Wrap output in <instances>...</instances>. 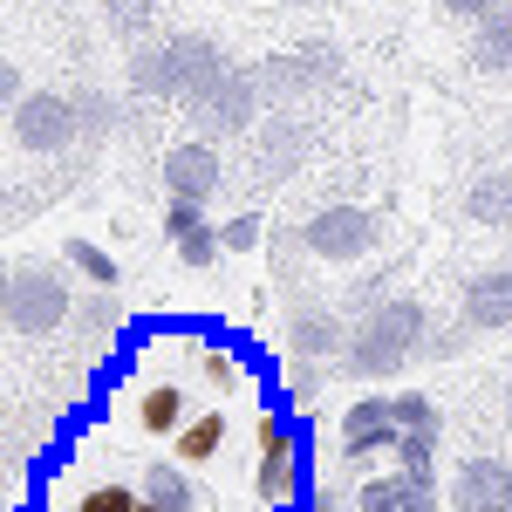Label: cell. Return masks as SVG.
<instances>
[{
    "instance_id": "obj_1",
    "label": "cell",
    "mask_w": 512,
    "mask_h": 512,
    "mask_svg": "<svg viewBox=\"0 0 512 512\" xmlns=\"http://www.w3.org/2000/svg\"><path fill=\"white\" fill-rule=\"evenodd\" d=\"M424 335H431V308H424L417 294H390V301H376L369 315H355L342 369L362 376V383L396 376V369H410V355H424Z\"/></svg>"
},
{
    "instance_id": "obj_2",
    "label": "cell",
    "mask_w": 512,
    "mask_h": 512,
    "mask_svg": "<svg viewBox=\"0 0 512 512\" xmlns=\"http://www.w3.org/2000/svg\"><path fill=\"white\" fill-rule=\"evenodd\" d=\"M76 308V287L62 267H48V260H7V280H0V315L14 335H55L62 321Z\"/></svg>"
},
{
    "instance_id": "obj_3",
    "label": "cell",
    "mask_w": 512,
    "mask_h": 512,
    "mask_svg": "<svg viewBox=\"0 0 512 512\" xmlns=\"http://www.w3.org/2000/svg\"><path fill=\"white\" fill-rule=\"evenodd\" d=\"M178 110L205 130V137H253V123H260V82L253 69H219V76H205L198 89L178 96Z\"/></svg>"
},
{
    "instance_id": "obj_4",
    "label": "cell",
    "mask_w": 512,
    "mask_h": 512,
    "mask_svg": "<svg viewBox=\"0 0 512 512\" xmlns=\"http://www.w3.org/2000/svg\"><path fill=\"white\" fill-rule=\"evenodd\" d=\"M7 144L21 151V158H62V151H76V103H69V89H28L14 110H7Z\"/></svg>"
},
{
    "instance_id": "obj_5",
    "label": "cell",
    "mask_w": 512,
    "mask_h": 512,
    "mask_svg": "<svg viewBox=\"0 0 512 512\" xmlns=\"http://www.w3.org/2000/svg\"><path fill=\"white\" fill-rule=\"evenodd\" d=\"M342 76V55L328 41H308V48H280L267 62H253V82H260V103H301Z\"/></svg>"
},
{
    "instance_id": "obj_6",
    "label": "cell",
    "mask_w": 512,
    "mask_h": 512,
    "mask_svg": "<svg viewBox=\"0 0 512 512\" xmlns=\"http://www.w3.org/2000/svg\"><path fill=\"white\" fill-rule=\"evenodd\" d=\"M376 239H383V219H376L369 205H321L315 219L301 226V246H308L315 260H335V267L376 253Z\"/></svg>"
},
{
    "instance_id": "obj_7",
    "label": "cell",
    "mask_w": 512,
    "mask_h": 512,
    "mask_svg": "<svg viewBox=\"0 0 512 512\" xmlns=\"http://www.w3.org/2000/svg\"><path fill=\"white\" fill-rule=\"evenodd\" d=\"M158 178H164V198H178V205H205V198L226 185V158H219L212 137H185V144L164 151Z\"/></svg>"
},
{
    "instance_id": "obj_8",
    "label": "cell",
    "mask_w": 512,
    "mask_h": 512,
    "mask_svg": "<svg viewBox=\"0 0 512 512\" xmlns=\"http://www.w3.org/2000/svg\"><path fill=\"white\" fill-rule=\"evenodd\" d=\"M444 512H512V465L492 451L458 458V472L444 485Z\"/></svg>"
},
{
    "instance_id": "obj_9",
    "label": "cell",
    "mask_w": 512,
    "mask_h": 512,
    "mask_svg": "<svg viewBox=\"0 0 512 512\" xmlns=\"http://www.w3.org/2000/svg\"><path fill=\"white\" fill-rule=\"evenodd\" d=\"M315 151V130L301 117H274V123H260L253 130V144H246V178L253 185H280L294 164Z\"/></svg>"
},
{
    "instance_id": "obj_10",
    "label": "cell",
    "mask_w": 512,
    "mask_h": 512,
    "mask_svg": "<svg viewBox=\"0 0 512 512\" xmlns=\"http://www.w3.org/2000/svg\"><path fill=\"white\" fill-rule=\"evenodd\" d=\"M253 492L267 506H294L301 499V444L280 417H260V472H253Z\"/></svg>"
},
{
    "instance_id": "obj_11",
    "label": "cell",
    "mask_w": 512,
    "mask_h": 512,
    "mask_svg": "<svg viewBox=\"0 0 512 512\" xmlns=\"http://www.w3.org/2000/svg\"><path fill=\"white\" fill-rule=\"evenodd\" d=\"M396 410L390 396H362V403H349V417H342V458L349 465H369L376 451H396Z\"/></svg>"
},
{
    "instance_id": "obj_12",
    "label": "cell",
    "mask_w": 512,
    "mask_h": 512,
    "mask_svg": "<svg viewBox=\"0 0 512 512\" xmlns=\"http://www.w3.org/2000/svg\"><path fill=\"white\" fill-rule=\"evenodd\" d=\"M465 328L472 335H499V328H512V260L506 267H478L472 280H465Z\"/></svg>"
},
{
    "instance_id": "obj_13",
    "label": "cell",
    "mask_w": 512,
    "mask_h": 512,
    "mask_svg": "<svg viewBox=\"0 0 512 512\" xmlns=\"http://www.w3.org/2000/svg\"><path fill=\"white\" fill-rule=\"evenodd\" d=\"M335 349H349V328L328 315V308H301V315L287 321V355H294L301 369H321V362H335Z\"/></svg>"
},
{
    "instance_id": "obj_14",
    "label": "cell",
    "mask_w": 512,
    "mask_h": 512,
    "mask_svg": "<svg viewBox=\"0 0 512 512\" xmlns=\"http://www.w3.org/2000/svg\"><path fill=\"white\" fill-rule=\"evenodd\" d=\"M164 48H171L178 96H185V89H198L205 76H219V69H226V48H219L212 35H198V28H185V35H164Z\"/></svg>"
},
{
    "instance_id": "obj_15",
    "label": "cell",
    "mask_w": 512,
    "mask_h": 512,
    "mask_svg": "<svg viewBox=\"0 0 512 512\" xmlns=\"http://www.w3.org/2000/svg\"><path fill=\"white\" fill-rule=\"evenodd\" d=\"M130 96H137V103H178V76H171L164 35L144 41V48H130Z\"/></svg>"
},
{
    "instance_id": "obj_16",
    "label": "cell",
    "mask_w": 512,
    "mask_h": 512,
    "mask_svg": "<svg viewBox=\"0 0 512 512\" xmlns=\"http://www.w3.org/2000/svg\"><path fill=\"white\" fill-rule=\"evenodd\" d=\"M69 103H76V137H82L76 151H103V144L117 137V96L96 89V82H76Z\"/></svg>"
},
{
    "instance_id": "obj_17",
    "label": "cell",
    "mask_w": 512,
    "mask_h": 512,
    "mask_svg": "<svg viewBox=\"0 0 512 512\" xmlns=\"http://www.w3.org/2000/svg\"><path fill=\"white\" fill-rule=\"evenodd\" d=\"M137 492H144L151 512H198V492H192V478H185L178 458H151L144 478H137Z\"/></svg>"
},
{
    "instance_id": "obj_18",
    "label": "cell",
    "mask_w": 512,
    "mask_h": 512,
    "mask_svg": "<svg viewBox=\"0 0 512 512\" xmlns=\"http://www.w3.org/2000/svg\"><path fill=\"white\" fill-rule=\"evenodd\" d=\"M465 219L472 226H512V171H478L465 185Z\"/></svg>"
},
{
    "instance_id": "obj_19",
    "label": "cell",
    "mask_w": 512,
    "mask_h": 512,
    "mask_svg": "<svg viewBox=\"0 0 512 512\" xmlns=\"http://www.w3.org/2000/svg\"><path fill=\"white\" fill-rule=\"evenodd\" d=\"M219 444H226V410H192L185 431L171 437V458H178V465H212Z\"/></svg>"
},
{
    "instance_id": "obj_20",
    "label": "cell",
    "mask_w": 512,
    "mask_h": 512,
    "mask_svg": "<svg viewBox=\"0 0 512 512\" xmlns=\"http://www.w3.org/2000/svg\"><path fill=\"white\" fill-rule=\"evenodd\" d=\"M465 55H472L478 76H506V69H512V7H499L492 21H478Z\"/></svg>"
},
{
    "instance_id": "obj_21",
    "label": "cell",
    "mask_w": 512,
    "mask_h": 512,
    "mask_svg": "<svg viewBox=\"0 0 512 512\" xmlns=\"http://www.w3.org/2000/svg\"><path fill=\"white\" fill-rule=\"evenodd\" d=\"M185 417H192V410H185V390H178V383H151V390H137V424H144L151 437H178V431H185Z\"/></svg>"
},
{
    "instance_id": "obj_22",
    "label": "cell",
    "mask_w": 512,
    "mask_h": 512,
    "mask_svg": "<svg viewBox=\"0 0 512 512\" xmlns=\"http://www.w3.org/2000/svg\"><path fill=\"white\" fill-rule=\"evenodd\" d=\"M103 14H110V28H117L130 48H144V35L158 28V0H103Z\"/></svg>"
},
{
    "instance_id": "obj_23",
    "label": "cell",
    "mask_w": 512,
    "mask_h": 512,
    "mask_svg": "<svg viewBox=\"0 0 512 512\" xmlns=\"http://www.w3.org/2000/svg\"><path fill=\"white\" fill-rule=\"evenodd\" d=\"M390 410H396V431H417V437H437V403L424 390H403V396H390Z\"/></svg>"
},
{
    "instance_id": "obj_24",
    "label": "cell",
    "mask_w": 512,
    "mask_h": 512,
    "mask_svg": "<svg viewBox=\"0 0 512 512\" xmlns=\"http://www.w3.org/2000/svg\"><path fill=\"white\" fill-rule=\"evenodd\" d=\"M355 512H403V472H369L355 492Z\"/></svg>"
},
{
    "instance_id": "obj_25",
    "label": "cell",
    "mask_w": 512,
    "mask_h": 512,
    "mask_svg": "<svg viewBox=\"0 0 512 512\" xmlns=\"http://www.w3.org/2000/svg\"><path fill=\"white\" fill-rule=\"evenodd\" d=\"M144 506V492L137 485H123V478H103V485H89L82 492V506L76 512H137Z\"/></svg>"
},
{
    "instance_id": "obj_26",
    "label": "cell",
    "mask_w": 512,
    "mask_h": 512,
    "mask_svg": "<svg viewBox=\"0 0 512 512\" xmlns=\"http://www.w3.org/2000/svg\"><path fill=\"white\" fill-rule=\"evenodd\" d=\"M69 267H76V274H89L96 287H103V294L117 287V260H110L96 239H69Z\"/></svg>"
},
{
    "instance_id": "obj_27",
    "label": "cell",
    "mask_w": 512,
    "mask_h": 512,
    "mask_svg": "<svg viewBox=\"0 0 512 512\" xmlns=\"http://www.w3.org/2000/svg\"><path fill=\"white\" fill-rule=\"evenodd\" d=\"M219 253H226V239H219V226H205V233L178 239V260H185V267H212Z\"/></svg>"
},
{
    "instance_id": "obj_28",
    "label": "cell",
    "mask_w": 512,
    "mask_h": 512,
    "mask_svg": "<svg viewBox=\"0 0 512 512\" xmlns=\"http://www.w3.org/2000/svg\"><path fill=\"white\" fill-rule=\"evenodd\" d=\"M219 239H226V253H260V212L226 219V226H219Z\"/></svg>"
},
{
    "instance_id": "obj_29",
    "label": "cell",
    "mask_w": 512,
    "mask_h": 512,
    "mask_svg": "<svg viewBox=\"0 0 512 512\" xmlns=\"http://www.w3.org/2000/svg\"><path fill=\"white\" fill-rule=\"evenodd\" d=\"M164 233H171V239L205 233V205H178V198H164Z\"/></svg>"
},
{
    "instance_id": "obj_30",
    "label": "cell",
    "mask_w": 512,
    "mask_h": 512,
    "mask_svg": "<svg viewBox=\"0 0 512 512\" xmlns=\"http://www.w3.org/2000/svg\"><path fill=\"white\" fill-rule=\"evenodd\" d=\"M465 335H472V328H437V321H431L424 355H431V362H451V355H465Z\"/></svg>"
},
{
    "instance_id": "obj_31",
    "label": "cell",
    "mask_w": 512,
    "mask_h": 512,
    "mask_svg": "<svg viewBox=\"0 0 512 512\" xmlns=\"http://www.w3.org/2000/svg\"><path fill=\"white\" fill-rule=\"evenodd\" d=\"M396 465H437V437H417V431H403L396 437V451H390Z\"/></svg>"
},
{
    "instance_id": "obj_32",
    "label": "cell",
    "mask_w": 512,
    "mask_h": 512,
    "mask_svg": "<svg viewBox=\"0 0 512 512\" xmlns=\"http://www.w3.org/2000/svg\"><path fill=\"white\" fill-rule=\"evenodd\" d=\"M437 7H444V14H458V21H492V14H499V7H512V0H437Z\"/></svg>"
},
{
    "instance_id": "obj_33",
    "label": "cell",
    "mask_w": 512,
    "mask_h": 512,
    "mask_svg": "<svg viewBox=\"0 0 512 512\" xmlns=\"http://www.w3.org/2000/svg\"><path fill=\"white\" fill-rule=\"evenodd\" d=\"M0 89H7V110H14V103H21V96H28V69H21V62H14V55H7V62H0Z\"/></svg>"
},
{
    "instance_id": "obj_34",
    "label": "cell",
    "mask_w": 512,
    "mask_h": 512,
    "mask_svg": "<svg viewBox=\"0 0 512 512\" xmlns=\"http://www.w3.org/2000/svg\"><path fill=\"white\" fill-rule=\"evenodd\" d=\"M205 376H212V390H233V376H239L233 355H226V349H205Z\"/></svg>"
},
{
    "instance_id": "obj_35",
    "label": "cell",
    "mask_w": 512,
    "mask_h": 512,
    "mask_svg": "<svg viewBox=\"0 0 512 512\" xmlns=\"http://www.w3.org/2000/svg\"><path fill=\"white\" fill-rule=\"evenodd\" d=\"M308 512H342V499H335V492H315V499H308Z\"/></svg>"
},
{
    "instance_id": "obj_36",
    "label": "cell",
    "mask_w": 512,
    "mask_h": 512,
    "mask_svg": "<svg viewBox=\"0 0 512 512\" xmlns=\"http://www.w3.org/2000/svg\"><path fill=\"white\" fill-rule=\"evenodd\" d=\"M287 7H315V0H287Z\"/></svg>"
},
{
    "instance_id": "obj_37",
    "label": "cell",
    "mask_w": 512,
    "mask_h": 512,
    "mask_svg": "<svg viewBox=\"0 0 512 512\" xmlns=\"http://www.w3.org/2000/svg\"><path fill=\"white\" fill-rule=\"evenodd\" d=\"M137 512H151V506H137Z\"/></svg>"
},
{
    "instance_id": "obj_38",
    "label": "cell",
    "mask_w": 512,
    "mask_h": 512,
    "mask_svg": "<svg viewBox=\"0 0 512 512\" xmlns=\"http://www.w3.org/2000/svg\"><path fill=\"white\" fill-rule=\"evenodd\" d=\"M506 144H512V130H506Z\"/></svg>"
}]
</instances>
